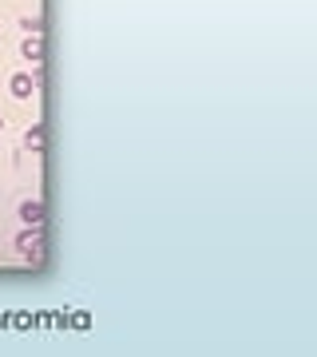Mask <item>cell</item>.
<instances>
[{
	"mask_svg": "<svg viewBox=\"0 0 317 357\" xmlns=\"http://www.w3.org/2000/svg\"><path fill=\"white\" fill-rule=\"evenodd\" d=\"M16 255L32 262V266H44V258H48V238H44V227H24L16 234Z\"/></svg>",
	"mask_w": 317,
	"mask_h": 357,
	"instance_id": "1",
	"label": "cell"
},
{
	"mask_svg": "<svg viewBox=\"0 0 317 357\" xmlns=\"http://www.w3.org/2000/svg\"><path fill=\"white\" fill-rule=\"evenodd\" d=\"M20 222H24V227H44V222H48V206L40 203V199L20 203Z\"/></svg>",
	"mask_w": 317,
	"mask_h": 357,
	"instance_id": "2",
	"label": "cell"
},
{
	"mask_svg": "<svg viewBox=\"0 0 317 357\" xmlns=\"http://www.w3.org/2000/svg\"><path fill=\"white\" fill-rule=\"evenodd\" d=\"M32 88H36V84H32V76H28V72H16V76L8 79V91H13L16 100H28V96H32Z\"/></svg>",
	"mask_w": 317,
	"mask_h": 357,
	"instance_id": "3",
	"label": "cell"
},
{
	"mask_svg": "<svg viewBox=\"0 0 317 357\" xmlns=\"http://www.w3.org/2000/svg\"><path fill=\"white\" fill-rule=\"evenodd\" d=\"M20 52H24V60H32V64H44V36H24Z\"/></svg>",
	"mask_w": 317,
	"mask_h": 357,
	"instance_id": "4",
	"label": "cell"
},
{
	"mask_svg": "<svg viewBox=\"0 0 317 357\" xmlns=\"http://www.w3.org/2000/svg\"><path fill=\"white\" fill-rule=\"evenodd\" d=\"M44 143H48V139H44V128H40V123L24 131V147H28V151H44Z\"/></svg>",
	"mask_w": 317,
	"mask_h": 357,
	"instance_id": "5",
	"label": "cell"
},
{
	"mask_svg": "<svg viewBox=\"0 0 317 357\" xmlns=\"http://www.w3.org/2000/svg\"><path fill=\"white\" fill-rule=\"evenodd\" d=\"M20 28H24L28 36H40V32H44V20H40V16H24V20H20Z\"/></svg>",
	"mask_w": 317,
	"mask_h": 357,
	"instance_id": "6",
	"label": "cell"
},
{
	"mask_svg": "<svg viewBox=\"0 0 317 357\" xmlns=\"http://www.w3.org/2000/svg\"><path fill=\"white\" fill-rule=\"evenodd\" d=\"M72 326H76V330H88V326H91V314H84V310H79V314H72Z\"/></svg>",
	"mask_w": 317,
	"mask_h": 357,
	"instance_id": "7",
	"label": "cell"
},
{
	"mask_svg": "<svg viewBox=\"0 0 317 357\" xmlns=\"http://www.w3.org/2000/svg\"><path fill=\"white\" fill-rule=\"evenodd\" d=\"M0 128H4V119H0Z\"/></svg>",
	"mask_w": 317,
	"mask_h": 357,
	"instance_id": "8",
	"label": "cell"
}]
</instances>
